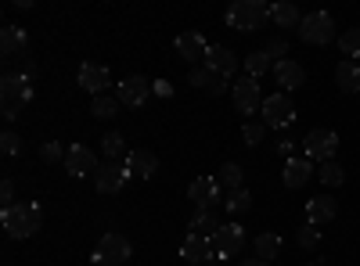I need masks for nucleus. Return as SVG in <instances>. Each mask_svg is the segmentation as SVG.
Returning <instances> with one entry per match:
<instances>
[{
  "mask_svg": "<svg viewBox=\"0 0 360 266\" xmlns=\"http://www.w3.org/2000/svg\"><path fill=\"white\" fill-rule=\"evenodd\" d=\"M152 86H155V98H169V94H173V86H169V79H155Z\"/></svg>",
  "mask_w": 360,
  "mask_h": 266,
  "instance_id": "nucleus-42",
  "label": "nucleus"
},
{
  "mask_svg": "<svg viewBox=\"0 0 360 266\" xmlns=\"http://www.w3.org/2000/svg\"><path fill=\"white\" fill-rule=\"evenodd\" d=\"M295 241H299V248H317L321 245V230L314 223H303L295 230Z\"/></svg>",
  "mask_w": 360,
  "mask_h": 266,
  "instance_id": "nucleus-35",
  "label": "nucleus"
},
{
  "mask_svg": "<svg viewBox=\"0 0 360 266\" xmlns=\"http://www.w3.org/2000/svg\"><path fill=\"white\" fill-rule=\"evenodd\" d=\"M238 266H270V262H263V259H242Z\"/></svg>",
  "mask_w": 360,
  "mask_h": 266,
  "instance_id": "nucleus-44",
  "label": "nucleus"
},
{
  "mask_svg": "<svg viewBox=\"0 0 360 266\" xmlns=\"http://www.w3.org/2000/svg\"><path fill=\"white\" fill-rule=\"evenodd\" d=\"M0 201H4V209H11V205H18V201H15V180H11V176H8L4 184H0Z\"/></svg>",
  "mask_w": 360,
  "mask_h": 266,
  "instance_id": "nucleus-40",
  "label": "nucleus"
},
{
  "mask_svg": "<svg viewBox=\"0 0 360 266\" xmlns=\"http://www.w3.org/2000/svg\"><path fill=\"white\" fill-rule=\"evenodd\" d=\"M0 223H4L8 238L25 241V238H33V234L40 230L44 213H40V205H33V201H18V205H11V209L0 213Z\"/></svg>",
  "mask_w": 360,
  "mask_h": 266,
  "instance_id": "nucleus-1",
  "label": "nucleus"
},
{
  "mask_svg": "<svg viewBox=\"0 0 360 266\" xmlns=\"http://www.w3.org/2000/svg\"><path fill=\"white\" fill-rule=\"evenodd\" d=\"M209 72H217V76H224V79H231L234 72H238V54L231 51V47H224V44H209V51H205V62H202Z\"/></svg>",
  "mask_w": 360,
  "mask_h": 266,
  "instance_id": "nucleus-13",
  "label": "nucleus"
},
{
  "mask_svg": "<svg viewBox=\"0 0 360 266\" xmlns=\"http://www.w3.org/2000/svg\"><path fill=\"white\" fill-rule=\"evenodd\" d=\"M303 152H307V159L310 162H332L335 159V152H339V133L335 130H310L307 133V140H303Z\"/></svg>",
  "mask_w": 360,
  "mask_h": 266,
  "instance_id": "nucleus-7",
  "label": "nucleus"
},
{
  "mask_svg": "<svg viewBox=\"0 0 360 266\" xmlns=\"http://www.w3.org/2000/svg\"><path fill=\"white\" fill-rule=\"evenodd\" d=\"M127 180H130V169H127V162H119V159H105V162L98 166V173H94V187H98L101 194L123 191Z\"/></svg>",
  "mask_w": 360,
  "mask_h": 266,
  "instance_id": "nucleus-8",
  "label": "nucleus"
},
{
  "mask_svg": "<svg viewBox=\"0 0 360 266\" xmlns=\"http://www.w3.org/2000/svg\"><path fill=\"white\" fill-rule=\"evenodd\" d=\"M205 51H209V44H205V36L202 33H180L176 36V54L180 58H188V62H195V65H202L205 62Z\"/></svg>",
  "mask_w": 360,
  "mask_h": 266,
  "instance_id": "nucleus-19",
  "label": "nucleus"
},
{
  "mask_svg": "<svg viewBox=\"0 0 360 266\" xmlns=\"http://www.w3.org/2000/svg\"><path fill=\"white\" fill-rule=\"evenodd\" d=\"M303 11H299L292 0H281V4H270V22H274L278 29H299L303 25Z\"/></svg>",
  "mask_w": 360,
  "mask_h": 266,
  "instance_id": "nucleus-23",
  "label": "nucleus"
},
{
  "mask_svg": "<svg viewBox=\"0 0 360 266\" xmlns=\"http://www.w3.org/2000/svg\"><path fill=\"white\" fill-rule=\"evenodd\" d=\"M266 18H270V4H263V0H234L227 8V25L238 29V33H256Z\"/></svg>",
  "mask_w": 360,
  "mask_h": 266,
  "instance_id": "nucleus-3",
  "label": "nucleus"
},
{
  "mask_svg": "<svg viewBox=\"0 0 360 266\" xmlns=\"http://www.w3.org/2000/svg\"><path fill=\"white\" fill-rule=\"evenodd\" d=\"M263 72H274V62L266 58V51L249 54V58H245V76H249V79H259Z\"/></svg>",
  "mask_w": 360,
  "mask_h": 266,
  "instance_id": "nucleus-28",
  "label": "nucleus"
},
{
  "mask_svg": "<svg viewBox=\"0 0 360 266\" xmlns=\"http://www.w3.org/2000/svg\"><path fill=\"white\" fill-rule=\"evenodd\" d=\"M317 180H321L324 187H339V184L346 180V173H342V166L332 159V162H321V169H317Z\"/></svg>",
  "mask_w": 360,
  "mask_h": 266,
  "instance_id": "nucleus-30",
  "label": "nucleus"
},
{
  "mask_svg": "<svg viewBox=\"0 0 360 266\" xmlns=\"http://www.w3.org/2000/svg\"><path fill=\"white\" fill-rule=\"evenodd\" d=\"M310 266H317V262H310Z\"/></svg>",
  "mask_w": 360,
  "mask_h": 266,
  "instance_id": "nucleus-45",
  "label": "nucleus"
},
{
  "mask_svg": "<svg viewBox=\"0 0 360 266\" xmlns=\"http://www.w3.org/2000/svg\"><path fill=\"white\" fill-rule=\"evenodd\" d=\"M220 227H224V223L217 220L213 209H198V213L191 216V234H202V238H213Z\"/></svg>",
  "mask_w": 360,
  "mask_h": 266,
  "instance_id": "nucleus-26",
  "label": "nucleus"
},
{
  "mask_svg": "<svg viewBox=\"0 0 360 266\" xmlns=\"http://www.w3.org/2000/svg\"><path fill=\"white\" fill-rule=\"evenodd\" d=\"M339 51L346 54V62L360 58V29H346V33L339 36Z\"/></svg>",
  "mask_w": 360,
  "mask_h": 266,
  "instance_id": "nucleus-33",
  "label": "nucleus"
},
{
  "mask_svg": "<svg viewBox=\"0 0 360 266\" xmlns=\"http://www.w3.org/2000/svg\"><path fill=\"white\" fill-rule=\"evenodd\" d=\"M263 51H266V58H270V62L278 65V62H285V54H288V40H285V36H274V40H270Z\"/></svg>",
  "mask_w": 360,
  "mask_h": 266,
  "instance_id": "nucleus-37",
  "label": "nucleus"
},
{
  "mask_svg": "<svg viewBox=\"0 0 360 266\" xmlns=\"http://www.w3.org/2000/svg\"><path fill=\"white\" fill-rule=\"evenodd\" d=\"M217 79H220V76H217V72H209L205 65H191V72H188V83H191V86H202L205 94H209V86H213Z\"/></svg>",
  "mask_w": 360,
  "mask_h": 266,
  "instance_id": "nucleus-34",
  "label": "nucleus"
},
{
  "mask_svg": "<svg viewBox=\"0 0 360 266\" xmlns=\"http://www.w3.org/2000/svg\"><path fill=\"white\" fill-rule=\"evenodd\" d=\"M127 169H130V176H141V180H148V176L159 173V159H155V152L134 147V152L127 155Z\"/></svg>",
  "mask_w": 360,
  "mask_h": 266,
  "instance_id": "nucleus-21",
  "label": "nucleus"
},
{
  "mask_svg": "<svg viewBox=\"0 0 360 266\" xmlns=\"http://www.w3.org/2000/svg\"><path fill=\"white\" fill-rule=\"evenodd\" d=\"M299 40L303 44H332L335 40V22H332V15L328 11H310L307 18H303V25H299Z\"/></svg>",
  "mask_w": 360,
  "mask_h": 266,
  "instance_id": "nucleus-6",
  "label": "nucleus"
},
{
  "mask_svg": "<svg viewBox=\"0 0 360 266\" xmlns=\"http://www.w3.org/2000/svg\"><path fill=\"white\" fill-rule=\"evenodd\" d=\"M278 152L292 159V152H295V140H292V137H281V140H278Z\"/></svg>",
  "mask_w": 360,
  "mask_h": 266,
  "instance_id": "nucleus-43",
  "label": "nucleus"
},
{
  "mask_svg": "<svg viewBox=\"0 0 360 266\" xmlns=\"http://www.w3.org/2000/svg\"><path fill=\"white\" fill-rule=\"evenodd\" d=\"M134 255V245H130V238H123V234H115V230H108L105 238H101V245L94 248V259L98 266H123L127 259Z\"/></svg>",
  "mask_w": 360,
  "mask_h": 266,
  "instance_id": "nucleus-5",
  "label": "nucleus"
},
{
  "mask_svg": "<svg viewBox=\"0 0 360 266\" xmlns=\"http://www.w3.org/2000/svg\"><path fill=\"white\" fill-rule=\"evenodd\" d=\"M274 79H278V86H281V94H288V91H295V86H303L307 69L299 65V62H292V58H285V62L274 65Z\"/></svg>",
  "mask_w": 360,
  "mask_h": 266,
  "instance_id": "nucleus-20",
  "label": "nucleus"
},
{
  "mask_svg": "<svg viewBox=\"0 0 360 266\" xmlns=\"http://www.w3.org/2000/svg\"><path fill=\"white\" fill-rule=\"evenodd\" d=\"M33 101V86H29V79L22 72H4V79H0V108H4V123H15L22 108Z\"/></svg>",
  "mask_w": 360,
  "mask_h": 266,
  "instance_id": "nucleus-2",
  "label": "nucleus"
},
{
  "mask_svg": "<svg viewBox=\"0 0 360 266\" xmlns=\"http://www.w3.org/2000/svg\"><path fill=\"white\" fill-rule=\"evenodd\" d=\"M90 112H94L98 119H115V115H119V98H108V94H101V98H94V101H90Z\"/></svg>",
  "mask_w": 360,
  "mask_h": 266,
  "instance_id": "nucleus-32",
  "label": "nucleus"
},
{
  "mask_svg": "<svg viewBox=\"0 0 360 266\" xmlns=\"http://www.w3.org/2000/svg\"><path fill=\"white\" fill-rule=\"evenodd\" d=\"M335 213H339V205H335V198H328V194H321V198H310V201H307V223H314V227L332 223V220H335Z\"/></svg>",
  "mask_w": 360,
  "mask_h": 266,
  "instance_id": "nucleus-22",
  "label": "nucleus"
},
{
  "mask_svg": "<svg viewBox=\"0 0 360 266\" xmlns=\"http://www.w3.org/2000/svg\"><path fill=\"white\" fill-rule=\"evenodd\" d=\"M252 252H256V259H263V262L278 259V255H281V238L266 230V234H259V238L252 241Z\"/></svg>",
  "mask_w": 360,
  "mask_h": 266,
  "instance_id": "nucleus-25",
  "label": "nucleus"
},
{
  "mask_svg": "<svg viewBox=\"0 0 360 266\" xmlns=\"http://www.w3.org/2000/svg\"><path fill=\"white\" fill-rule=\"evenodd\" d=\"M224 209H227V213H234V216L249 213V209H252V191H245V187L227 191V194H224Z\"/></svg>",
  "mask_w": 360,
  "mask_h": 266,
  "instance_id": "nucleus-27",
  "label": "nucleus"
},
{
  "mask_svg": "<svg viewBox=\"0 0 360 266\" xmlns=\"http://www.w3.org/2000/svg\"><path fill=\"white\" fill-rule=\"evenodd\" d=\"M310 176H314V162L307 155H292L285 162V173H281V180L288 191H299V187H307L310 184Z\"/></svg>",
  "mask_w": 360,
  "mask_h": 266,
  "instance_id": "nucleus-16",
  "label": "nucleus"
},
{
  "mask_svg": "<svg viewBox=\"0 0 360 266\" xmlns=\"http://www.w3.org/2000/svg\"><path fill=\"white\" fill-rule=\"evenodd\" d=\"M263 133H266V126H263V123H245V126H242V137H245V144H249V147H256V144L263 140Z\"/></svg>",
  "mask_w": 360,
  "mask_h": 266,
  "instance_id": "nucleus-38",
  "label": "nucleus"
},
{
  "mask_svg": "<svg viewBox=\"0 0 360 266\" xmlns=\"http://www.w3.org/2000/svg\"><path fill=\"white\" fill-rule=\"evenodd\" d=\"M231 94H234V108L242 112V115H256L263 108V94H259V79H249L242 76L234 86H231Z\"/></svg>",
  "mask_w": 360,
  "mask_h": 266,
  "instance_id": "nucleus-10",
  "label": "nucleus"
},
{
  "mask_svg": "<svg viewBox=\"0 0 360 266\" xmlns=\"http://www.w3.org/2000/svg\"><path fill=\"white\" fill-rule=\"evenodd\" d=\"M155 79H144V76H127L123 83L115 86V98H119V105H130V108H141V105H148V98L155 94V86H152Z\"/></svg>",
  "mask_w": 360,
  "mask_h": 266,
  "instance_id": "nucleus-9",
  "label": "nucleus"
},
{
  "mask_svg": "<svg viewBox=\"0 0 360 266\" xmlns=\"http://www.w3.org/2000/svg\"><path fill=\"white\" fill-rule=\"evenodd\" d=\"M213 248H217V259H231L245 248V227L242 223H224L217 234H213Z\"/></svg>",
  "mask_w": 360,
  "mask_h": 266,
  "instance_id": "nucleus-11",
  "label": "nucleus"
},
{
  "mask_svg": "<svg viewBox=\"0 0 360 266\" xmlns=\"http://www.w3.org/2000/svg\"><path fill=\"white\" fill-rule=\"evenodd\" d=\"M259 115H263V126L266 130H288L292 123H295V105H292V98L288 94H270V98H263V108H259Z\"/></svg>",
  "mask_w": 360,
  "mask_h": 266,
  "instance_id": "nucleus-4",
  "label": "nucleus"
},
{
  "mask_svg": "<svg viewBox=\"0 0 360 266\" xmlns=\"http://www.w3.org/2000/svg\"><path fill=\"white\" fill-rule=\"evenodd\" d=\"M76 79H79V86L86 94H94V98H101L105 91H108V65H101V62H83L79 65V72H76Z\"/></svg>",
  "mask_w": 360,
  "mask_h": 266,
  "instance_id": "nucleus-14",
  "label": "nucleus"
},
{
  "mask_svg": "<svg viewBox=\"0 0 360 266\" xmlns=\"http://www.w3.org/2000/svg\"><path fill=\"white\" fill-rule=\"evenodd\" d=\"M65 173H72V176H94V173H98L94 152H90V147H83V144H72L69 152H65Z\"/></svg>",
  "mask_w": 360,
  "mask_h": 266,
  "instance_id": "nucleus-17",
  "label": "nucleus"
},
{
  "mask_svg": "<svg viewBox=\"0 0 360 266\" xmlns=\"http://www.w3.org/2000/svg\"><path fill=\"white\" fill-rule=\"evenodd\" d=\"M18 72H22L25 79H33V76H37V62H33V58L25 54V58H22V69H18Z\"/></svg>",
  "mask_w": 360,
  "mask_h": 266,
  "instance_id": "nucleus-41",
  "label": "nucleus"
},
{
  "mask_svg": "<svg viewBox=\"0 0 360 266\" xmlns=\"http://www.w3.org/2000/svg\"><path fill=\"white\" fill-rule=\"evenodd\" d=\"M101 152H105V159L130 155V152H127V140H123V133H119V130H108V133L101 137Z\"/></svg>",
  "mask_w": 360,
  "mask_h": 266,
  "instance_id": "nucleus-29",
  "label": "nucleus"
},
{
  "mask_svg": "<svg viewBox=\"0 0 360 266\" xmlns=\"http://www.w3.org/2000/svg\"><path fill=\"white\" fill-rule=\"evenodd\" d=\"M242 166H238V162H224V169H220V176H217V180H220V187H227V191H238V187H242Z\"/></svg>",
  "mask_w": 360,
  "mask_h": 266,
  "instance_id": "nucleus-31",
  "label": "nucleus"
},
{
  "mask_svg": "<svg viewBox=\"0 0 360 266\" xmlns=\"http://www.w3.org/2000/svg\"><path fill=\"white\" fill-rule=\"evenodd\" d=\"M180 255L188 262H217V248H213V238H202V234H191V238L180 245Z\"/></svg>",
  "mask_w": 360,
  "mask_h": 266,
  "instance_id": "nucleus-18",
  "label": "nucleus"
},
{
  "mask_svg": "<svg viewBox=\"0 0 360 266\" xmlns=\"http://www.w3.org/2000/svg\"><path fill=\"white\" fill-rule=\"evenodd\" d=\"M0 152H4L8 159L18 155V152H22V137H18L15 130H4V133H0Z\"/></svg>",
  "mask_w": 360,
  "mask_h": 266,
  "instance_id": "nucleus-36",
  "label": "nucleus"
},
{
  "mask_svg": "<svg viewBox=\"0 0 360 266\" xmlns=\"http://www.w3.org/2000/svg\"><path fill=\"white\" fill-rule=\"evenodd\" d=\"M188 198L198 205V209H217V205L224 201L220 198V180H213V176H198V180L188 187Z\"/></svg>",
  "mask_w": 360,
  "mask_h": 266,
  "instance_id": "nucleus-15",
  "label": "nucleus"
},
{
  "mask_svg": "<svg viewBox=\"0 0 360 266\" xmlns=\"http://www.w3.org/2000/svg\"><path fill=\"white\" fill-rule=\"evenodd\" d=\"M40 159H44V162H58V159H62V162H65V152H62V144H54V140L40 144Z\"/></svg>",
  "mask_w": 360,
  "mask_h": 266,
  "instance_id": "nucleus-39",
  "label": "nucleus"
},
{
  "mask_svg": "<svg viewBox=\"0 0 360 266\" xmlns=\"http://www.w3.org/2000/svg\"><path fill=\"white\" fill-rule=\"evenodd\" d=\"M335 83H339L342 94H360V65L356 62H339Z\"/></svg>",
  "mask_w": 360,
  "mask_h": 266,
  "instance_id": "nucleus-24",
  "label": "nucleus"
},
{
  "mask_svg": "<svg viewBox=\"0 0 360 266\" xmlns=\"http://www.w3.org/2000/svg\"><path fill=\"white\" fill-rule=\"evenodd\" d=\"M0 54H4L8 65L15 62V58L29 54V33L22 25H4V29H0Z\"/></svg>",
  "mask_w": 360,
  "mask_h": 266,
  "instance_id": "nucleus-12",
  "label": "nucleus"
}]
</instances>
